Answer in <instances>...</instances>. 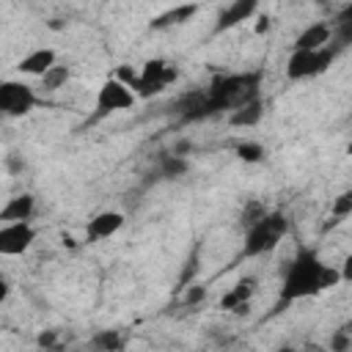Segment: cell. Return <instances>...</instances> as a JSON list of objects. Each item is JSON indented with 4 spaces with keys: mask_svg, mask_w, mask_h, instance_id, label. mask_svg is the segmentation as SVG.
I'll return each mask as SVG.
<instances>
[{
    "mask_svg": "<svg viewBox=\"0 0 352 352\" xmlns=\"http://www.w3.org/2000/svg\"><path fill=\"white\" fill-rule=\"evenodd\" d=\"M338 283H344V275L336 264L322 261L314 248H300L283 270L275 311H283L297 300H308L327 289H336Z\"/></svg>",
    "mask_w": 352,
    "mask_h": 352,
    "instance_id": "cell-1",
    "label": "cell"
},
{
    "mask_svg": "<svg viewBox=\"0 0 352 352\" xmlns=\"http://www.w3.org/2000/svg\"><path fill=\"white\" fill-rule=\"evenodd\" d=\"M261 82H264V72H261V69L214 74V77L209 80V85L204 88L209 116L231 113L234 107H239V104H245V102L261 96Z\"/></svg>",
    "mask_w": 352,
    "mask_h": 352,
    "instance_id": "cell-2",
    "label": "cell"
},
{
    "mask_svg": "<svg viewBox=\"0 0 352 352\" xmlns=\"http://www.w3.org/2000/svg\"><path fill=\"white\" fill-rule=\"evenodd\" d=\"M286 234H289V217L278 209H267L253 226L245 228L242 258H258V256L272 253L283 242Z\"/></svg>",
    "mask_w": 352,
    "mask_h": 352,
    "instance_id": "cell-3",
    "label": "cell"
},
{
    "mask_svg": "<svg viewBox=\"0 0 352 352\" xmlns=\"http://www.w3.org/2000/svg\"><path fill=\"white\" fill-rule=\"evenodd\" d=\"M341 50L344 47H338L336 41H330L327 47H319V50H292L286 58V80L302 82V80H314V77L324 74L336 63Z\"/></svg>",
    "mask_w": 352,
    "mask_h": 352,
    "instance_id": "cell-4",
    "label": "cell"
},
{
    "mask_svg": "<svg viewBox=\"0 0 352 352\" xmlns=\"http://www.w3.org/2000/svg\"><path fill=\"white\" fill-rule=\"evenodd\" d=\"M38 94L30 82L8 77L0 80V116L6 118H25L38 107Z\"/></svg>",
    "mask_w": 352,
    "mask_h": 352,
    "instance_id": "cell-5",
    "label": "cell"
},
{
    "mask_svg": "<svg viewBox=\"0 0 352 352\" xmlns=\"http://www.w3.org/2000/svg\"><path fill=\"white\" fill-rule=\"evenodd\" d=\"M135 102H138V96H135L124 82H118L116 77H107V80L99 85V91H96L94 121H99V118H104V116H110V113L129 110V107H135Z\"/></svg>",
    "mask_w": 352,
    "mask_h": 352,
    "instance_id": "cell-6",
    "label": "cell"
},
{
    "mask_svg": "<svg viewBox=\"0 0 352 352\" xmlns=\"http://www.w3.org/2000/svg\"><path fill=\"white\" fill-rule=\"evenodd\" d=\"M36 242V228L30 220L0 223V256H25Z\"/></svg>",
    "mask_w": 352,
    "mask_h": 352,
    "instance_id": "cell-7",
    "label": "cell"
},
{
    "mask_svg": "<svg viewBox=\"0 0 352 352\" xmlns=\"http://www.w3.org/2000/svg\"><path fill=\"white\" fill-rule=\"evenodd\" d=\"M140 77H143V91H146V99L162 94L176 77H179V66L165 60V58H148L143 66H140Z\"/></svg>",
    "mask_w": 352,
    "mask_h": 352,
    "instance_id": "cell-8",
    "label": "cell"
},
{
    "mask_svg": "<svg viewBox=\"0 0 352 352\" xmlns=\"http://www.w3.org/2000/svg\"><path fill=\"white\" fill-rule=\"evenodd\" d=\"M256 11H258V0H231V3L217 14V19H214V25H212V38L220 36V33L234 30V28L242 25V22H248Z\"/></svg>",
    "mask_w": 352,
    "mask_h": 352,
    "instance_id": "cell-9",
    "label": "cell"
},
{
    "mask_svg": "<svg viewBox=\"0 0 352 352\" xmlns=\"http://www.w3.org/2000/svg\"><path fill=\"white\" fill-rule=\"evenodd\" d=\"M126 217L124 212H116V209H104V212H96L88 223H85V239L88 242H102V239H110L116 236L121 228H124Z\"/></svg>",
    "mask_w": 352,
    "mask_h": 352,
    "instance_id": "cell-10",
    "label": "cell"
},
{
    "mask_svg": "<svg viewBox=\"0 0 352 352\" xmlns=\"http://www.w3.org/2000/svg\"><path fill=\"white\" fill-rule=\"evenodd\" d=\"M256 294V278L245 275L239 278L223 297H220V311H228V314H248V305Z\"/></svg>",
    "mask_w": 352,
    "mask_h": 352,
    "instance_id": "cell-11",
    "label": "cell"
},
{
    "mask_svg": "<svg viewBox=\"0 0 352 352\" xmlns=\"http://www.w3.org/2000/svg\"><path fill=\"white\" fill-rule=\"evenodd\" d=\"M52 63H58V52L52 47H36L16 60V72L28 77H41Z\"/></svg>",
    "mask_w": 352,
    "mask_h": 352,
    "instance_id": "cell-12",
    "label": "cell"
},
{
    "mask_svg": "<svg viewBox=\"0 0 352 352\" xmlns=\"http://www.w3.org/2000/svg\"><path fill=\"white\" fill-rule=\"evenodd\" d=\"M33 214H36V195L33 192H16L0 206V223L33 220Z\"/></svg>",
    "mask_w": 352,
    "mask_h": 352,
    "instance_id": "cell-13",
    "label": "cell"
},
{
    "mask_svg": "<svg viewBox=\"0 0 352 352\" xmlns=\"http://www.w3.org/2000/svg\"><path fill=\"white\" fill-rule=\"evenodd\" d=\"M330 41H333V22L322 19V22H311L308 28H302L292 50H319V47H327Z\"/></svg>",
    "mask_w": 352,
    "mask_h": 352,
    "instance_id": "cell-14",
    "label": "cell"
},
{
    "mask_svg": "<svg viewBox=\"0 0 352 352\" xmlns=\"http://www.w3.org/2000/svg\"><path fill=\"white\" fill-rule=\"evenodd\" d=\"M198 11H201V3H182V6H173V8L151 16L148 28L151 30H168V28H176V25H187Z\"/></svg>",
    "mask_w": 352,
    "mask_h": 352,
    "instance_id": "cell-15",
    "label": "cell"
},
{
    "mask_svg": "<svg viewBox=\"0 0 352 352\" xmlns=\"http://www.w3.org/2000/svg\"><path fill=\"white\" fill-rule=\"evenodd\" d=\"M261 118H264V102H261V96H256V99H250V102H245V104H239V107H234V110L228 113V124H231L234 129L258 126Z\"/></svg>",
    "mask_w": 352,
    "mask_h": 352,
    "instance_id": "cell-16",
    "label": "cell"
},
{
    "mask_svg": "<svg viewBox=\"0 0 352 352\" xmlns=\"http://www.w3.org/2000/svg\"><path fill=\"white\" fill-rule=\"evenodd\" d=\"M190 170V162H187V157L184 154H176V151H168V154H160V160H157V165H154V179H165V182H170V179H179V176H184Z\"/></svg>",
    "mask_w": 352,
    "mask_h": 352,
    "instance_id": "cell-17",
    "label": "cell"
},
{
    "mask_svg": "<svg viewBox=\"0 0 352 352\" xmlns=\"http://www.w3.org/2000/svg\"><path fill=\"white\" fill-rule=\"evenodd\" d=\"M88 344L94 349H102V352H121L126 346V338L121 330H96Z\"/></svg>",
    "mask_w": 352,
    "mask_h": 352,
    "instance_id": "cell-18",
    "label": "cell"
},
{
    "mask_svg": "<svg viewBox=\"0 0 352 352\" xmlns=\"http://www.w3.org/2000/svg\"><path fill=\"white\" fill-rule=\"evenodd\" d=\"M38 80H41V88L52 94V91L66 88V82L72 80V69H69V66H63V63H52V66H50Z\"/></svg>",
    "mask_w": 352,
    "mask_h": 352,
    "instance_id": "cell-19",
    "label": "cell"
},
{
    "mask_svg": "<svg viewBox=\"0 0 352 352\" xmlns=\"http://www.w3.org/2000/svg\"><path fill=\"white\" fill-rule=\"evenodd\" d=\"M113 77L118 80V82H124L138 99H146V91H143V77H140V69H135V66H129V63H121L116 72H113Z\"/></svg>",
    "mask_w": 352,
    "mask_h": 352,
    "instance_id": "cell-20",
    "label": "cell"
},
{
    "mask_svg": "<svg viewBox=\"0 0 352 352\" xmlns=\"http://www.w3.org/2000/svg\"><path fill=\"white\" fill-rule=\"evenodd\" d=\"M234 151H236V157H239L242 162H250V165L264 162V157H267V148H264L258 140H239V143L234 146Z\"/></svg>",
    "mask_w": 352,
    "mask_h": 352,
    "instance_id": "cell-21",
    "label": "cell"
},
{
    "mask_svg": "<svg viewBox=\"0 0 352 352\" xmlns=\"http://www.w3.org/2000/svg\"><path fill=\"white\" fill-rule=\"evenodd\" d=\"M352 214V190H344L341 195H336L333 198V204H330V226H336V223H341V220H346Z\"/></svg>",
    "mask_w": 352,
    "mask_h": 352,
    "instance_id": "cell-22",
    "label": "cell"
},
{
    "mask_svg": "<svg viewBox=\"0 0 352 352\" xmlns=\"http://www.w3.org/2000/svg\"><path fill=\"white\" fill-rule=\"evenodd\" d=\"M264 212H267V206H264L261 201L250 198V201H248V204L242 206V212H239V226H242V228L253 226V223H256V220H258V217H261Z\"/></svg>",
    "mask_w": 352,
    "mask_h": 352,
    "instance_id": "cell-23",
    "label": "cell"
},
{
    "mask_svg": "<svg viewBox=\"0 0 352 352\" xmlns=\"http://www.w3.org/2000/svg\"><path fill=\"white\" fill-rule=\"evenodd\" d=\"M204 297H206V286L192 283V286H190V292H187V297H184V302H187V305H192V302H201Z\"/></svg>",
    "mask_w": 352,
    "mask_h": 352,
    "instance_id": "cell-24",
    "label": "cell"
},
{
    "mask_svg": "<svg viewBox=\"0 0 352 352\" xmlns=\"http://www.w3.org/2000/svg\"><path fill=\"white\" fill-rule=\"evenodd\" d=\"M8 294H11V280L6 275H0V305L8 300Z\"/></svg>",
    "mask_w": 352,
    "mask_h": 352,
    "instance_id": "cell-25",
    "label": "cell"
},
{
    "mask_svg": "<svg viewBox=\"0 0 352 352\" xmlns=\"http://www.w3.org/2000/svg\"><path fill=\"white\" fill-rule=\"evenodd\" d=\"M36 344H38V346H55V330H47V333H41Z\"/></svg>",
    "mask_w": 352,
    "mask_h": 352,
    "instance_id": "cell-26",
    "label": "cell"
},
{
    "mask_svg": "<svg viewBox=\"0 0 352 352\" xmlns=\"http://www.w3.org/2000/svg\"><path fill=\"white\" fill-rule=\"evenodd\" d=\"M267 30H270V16L264 14V16L258 19V25H256V33H267Z\"/></svg>",
    "mask_w": 352,
    "mask_h": 352,
    "instance_id": "cell-27",
    "label": "cell"
},
{
    "mask_svg": "<svg viewBox=\"0 0 352 352\" xmlns=\"http://www.w3.org/2000/svg\"><path fill=\"white\" fill-rule=\"evenodd\" d=\"M314 3H316V6H330L333 0H314Z\"/></svg>",
    "mask_w": 352,
    "mask_h": 352,
    "instance_id": "cell-28",
    "label": "cell"
}]
</instances>
